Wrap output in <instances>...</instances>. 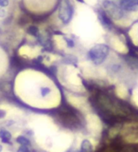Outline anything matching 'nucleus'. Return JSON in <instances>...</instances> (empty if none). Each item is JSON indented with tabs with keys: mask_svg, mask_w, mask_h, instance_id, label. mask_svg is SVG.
<instances>
[{
	"mask_svg": "<svg viewBox=\"0 0 138 152\" xmlns=\"http://www.w3.org/2000/svg\"><path fill=\"white\" fill-rule=\"evenodd\" d=\"M0 139L5 144H9L12 139V134L11 132L6 130V129H1L0 130Z\"/></svg>",
	"mask_w": 138,
	"mask_h": 152,
	"instance_id": "12",
	"label": "nucleus"
},
{
	"mask_svg": "<svg viewBox=\"0 0 138 152\" xmlns=\"http://www.w3.org/2000/svg\"><path fill=\"white\" fill-rule=\"evenodd\" d=\"M74 13L73 6L70 4L69 0H63L59 8V18L64 24H68L72 19Z\"/></svg>",
	"mask_w": 138,
	"mask_h": 152,
	"instance_id": "4",
	"label": "nucleus"
},
{
	"mask_svg": "<svg viewBox=\"0 0 138 152\" xmlns=\"http://www.w3.org/2000/svg\"><path fill=\"white\" fill-rule=\"evenodd\" d=\"M66 100L69 103L70 106H72L73 107L79 109V110H83V109H86V106H87V102L86 100H84L82 97L76 96V95L73 94H69L67 97H66Z\"/></svg>",
	"mask_w": 138,
	"mask_h": 152,
	"instance_id": "6",
	"label": "nucleus"
},
{
	"mask_svg": "<svg viewBox=\"0 0 138 152\" xmlns=\"http://www.w3.org/2000/svg\"><path fill=\"white\" fill-rule=\"evenodd\" d=\"M116 94L119 99H126L128 97V90L123 86H118L116 88Z\"/></svg>",
	"mask_w": 138,
	"mask_h": 152,
	"instance_id": "13",
	"label": "nucleus"
},
{
	"mask_svg": "<svg viewBox=\"0 0 138 152\" xmlns=\"http://www.w3.org/2000/svg\"><path fill=\"white\" fill-rule=\"evenodd\" d=\"M123 137V141L128 145H138V132L137 133H130Z\"/></svg>",
	"mask_w": 138,
	"mask_h": 152,
	"instance_id": "10",
	"label": "nucleus"
},
{
	"mask_svg": "<svg viewBox=\"0 0 138 152\" xmlns=\"http://www.w3.org/2000/svg\"><path fill=\"white\" fill-rule=\"evenodd\" d=\"M121 127L122 125L121 124H116L113 126H112L110 129L108 131V136L110 139H115V138L120 134V131H121Z\"/></svg>",
	"mask_w": 138,
	"mask_h": 152,
	"instance_id": "11",
	"label": "nucleus"
},
{
	"mask_svg": "<svg viewBox=\"0 0 138 152\" xmlns=\"http://www.w3.org/2000/svg\"><path fill=\"white\" fill-rule=\"evenodd\" d=\"M1 150H2V145H0V152H1Z\"/></svg>",
	"mask_w": 138,
	"mask_h": 152,
	"instance_id": "22",
	"label": "nucleus"
},
{
	"mask_svg": "<svg viewBox=\"0 0 138 152\" xmlns=\"http://www.w3.org/2000/svg\"><path fill=\"white\" fill-rule=\"evenodd\" d=\"M5 15H6V12L3 9H0V17H4Z\"/></svg>",
	"mask_w": 138,
	"mask_h": 152,
	"instance_id": "18",
	"label": "nucleus"
},
{
	"mask_svg": "<svg viewBox=\"0 0 138 152\" xmlns=\"http://www.w3.org/2000/svg\"><path fill=\"white\" fill-rule=\"evenodd\" d=\"M138 132V122L131 121L123 124L120 131L121 136H125L130 133H137Z\"/></svg>",
	"mask_w": 138,
	"mask_h": 152,
	"instance_id": "7",
	"label": "nucleus"
},
{
	"mask_svg": "<svg viewBox=\"0 0 138 152\" xmlns=\"http://www.w3.org/2000/svg\"><path fill=\"white\" fill-rule=\"evenodd\" d=\"M16 142H18L19 145H21L30 146V145H31L30 141L28 140L27 137H25V136H18V137L16 138Z\"/></svg>",
	"mask_w": 138,
	"mask_h": 152,
	"instance_id": "14",
	"label": "nucleus"
},
{
	"mask_svg": "<svg viewBox=\"0 0 138 152\" xmlns=\"http://www.w3.org/2000/svg\"><path fill=\"white\" fill-rule=\"evenodd\" d=\"M110 53V48L105 44H97L88 51V58L94 65L99 66L104 63Z\"/></svg>",
	"mask_w": 138,
	"mask_h": 152,
	"instance_id": "1",
	"label": "nucleus"
},
{
	"mask_svg": "<svg viewBox=\"0 0 138 152\" xmlns=\"http://www.w3.org/2000/svg\"><path fill=\"white\" fill-rule=\"evenodd\" d=\"M17 152H31V151H30V148H28V146L21 145V146L17 149Z\"/></svg>",
	"mask_w": 138,
	"mask_h": 152,
	"instance_id": "16",
	"label": "nucleus"
},
{
	"mask_svg": "<svg viewBox=\"0 0 138 152\" xmlns=\"http://www.w3.org/2000/svg\"><path fill=\"white\" fill-rule=\"evenodd\" d=\"M67 152H79V150H69V151H67Z\"/></svg>",
	"mask_w": 138,
	"mask_h": 152,
	"instance_id": "20",
	"label": "nucleus"
},
{
	"mask_svg": "<svg viewBox=\"0 0 138 152\" xmlns=\"http://www.w3.org/2000/svg\"><path fill=\"white\" fill-rule=\"evenodd\" d=\"M94 151V145L93 142L88 139H83L80 142L79 152H93Z\"/></svg>",
	"mask_w": 138,
	"mask_h": 152,
	"instance_id": "9",
	"label": "nucleus"
},
{
	"mask_svg": "<svg viewBox=\"0 0 138 152\" xmlns=\"http://www.w3.org/2000/svg\"><path fill=\"white\" fill-rule=\"evenodd\" d=\"M9 6V0H0V7L5 8Z\"/></svg>",
	"mask_w": 138,
	"mask_h": 152,
	"instance_id": "17",
	"label": "nucleus"
},
{
	"mask_svg": "<svg viewBox=\"0 0 138 152\" xmlns=\"http://www.w3.org/2000/svg\"><path fill=\"white\" fill-rule=\"evenodd\" d=\"M99 104L100 106L107 110L108 112H111L112 114H115V115H120V116H125L126 115V111L125 109L119 107L116 103L112 101L111 98H109L105 95H102L99 98Z\"/></svg>",
	"mask_w": 138,
	"mask_h": 152,
	"instance_id": "3",
	"label": "nucleus"
},
{
	"mask_svg": "<svg viewBox=\"0 0 138 152\" xmlns=\"http://www.w3.org/2000/svg\"><path fill=\"white\" fill-rule=\"evenodd\" d=\"M5 116V111L4 110H0V118H3Z\"/></svg>",
	"mask_w": 138,
	"mask_h": 152,
	"instance_id": "19",
	"label": "nucleus"
},
{
	"mask_svg": "<svg viewBox=\"0 0 138 152\" xmlns=\"http://www.w3.org/2000/svg\"><path fill=\"white\" fill-rule=\"evenodd\" d=\"M85 123L88 130L94 135H99L102 131V123L97 114L87 112L85 115Z\"/></svg>",
	"mask_w": 138,
	"mask_h": 152,
	"instance_id": "2",
	"label": "nucleus"
},
{
	"mask_svg": "<svg viewBox=\"0 0 138 152\" xmlns=\"http://www.w3.org/2000/svg\"><path fill=\"white\" fill-rule=\"evenodd\" d=\"M77 1H79V2H82V3H83V2H84V0H77Z\"/></svg>",
	"mask_w": 138,
	"mask_h": 152,
	"instance_id": "21",
	"label": "nucleus"
},
{
	"mask_svg": "<svg viewBox=\"0 0 138 152\" xmlns=\"http://www.w3.org/2000/svg\"><path fill=\"white\" fill-rule=\"evenodd\" d=\"M102 7L113 19H121L124 16V11L120 8L119 5H116V3L111 0H104L102 2Z\"/></svg>",
	"mask_w": 138,
	"mask_h": 152,
	"instance_id": "5",
	"label": "nucleus"
},
{
	"mask_svg": "<svg viewBox=\"0 0 138 152\" xmlns=\"http://www.w3.org/2000/svg\"><path fill=\"white\" fill-rule=\"evenodd\" d=\"M119 6L124 12H134L138 9V0H120Z\"/></svg>",
	"mask_w": 138,
	"mask_h": 152,
	"instance_id": "8",
	"label": "nucleus"
},
{
	"mask_svg": "<svg viewBox=\"0 0 138 152\" xmlns=\"http://www.w3.org/2000/svg\"><path fill=\"white\" fill-rule=\"evenodd\" d=\"M27 32L31 35L38 36V34H39V28H38L36 26H30L27 28Z\"/></svg>",
	"mask_w": 138,
	"mask_h": 152,
	"instance_id": "15",
	"label": "nucleus"
}]
</instances>
